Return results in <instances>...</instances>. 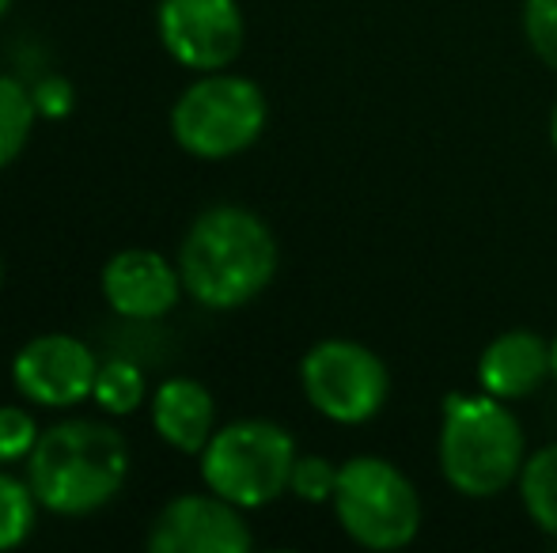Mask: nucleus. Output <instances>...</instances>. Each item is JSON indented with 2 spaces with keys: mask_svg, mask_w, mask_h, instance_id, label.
<instances>
[{
  "mask_svg": "<svg viewBox=\"0 0 557 553\" xmlns=\"http://www.w3.org/2000/svg\"><path fill=\"white\" fill-rule=\"evenodd\" d=\"M523 30L539 61L557 68V0H523Z\"/></svg>",
  "mask_w": 557,
  "mask_h": 553,
  "instance_id": "obj_19",
  "label": "nucleus"
},
{
  "mask_svg": "<svg viewBox=\"0 0 557 553\" xmlns=\"http://www.w3.org/2000/svg\"><path fill=\"white\" fill-rule=\"evenodd\" d=\"M99 376V364L84 341L73 334H42V338L27 341L15 353L12 379L15 391L23 399L38 402V406L65 410L76 406L91 394Z\"/></svg>",
  "mask_w": 557,
  "mask_h": 553,
  "instance_id": "obj_9",
  "label": "nucleus"
},
{
  "mask_svg": "<svg viewBox=\"0 0 557 553\" xmlns=\"http://www.w3.org/2000/svg\"><path fill=\"white\" fill-rule=\"evenodd\" d=\"M550 140H554V152H557V103H554V111H550Z\"/></svg>",
  "mask_w": 557,
  "mask_h": 553,
  "instance_id": "obj_22",
  "label": "nucleus"
},
{
  "mask_svg": "<svg viewBox=\"0 0 557 553\" xmlns=\"http://www.w3.org/2000/svg\"><path fill=\"white\" fill-rule=\"evenodd\" d=\"M152 553H247L250 531L239 504L224 497H178L156 516L148 535Z\"/></svg>",
  "mask_w": 557,
  "mask_h": 553,
  "instance_id": "obj_10",
  "label": "nucleus"
},
{
  "mask_svg": "<svg viewBox=\"0 0 557 553\" xmlns=\"http://www.w3.org/2000/svg\"><path fill=\"white\" fill-rule=\"evenodd\" d=\"M152 425L163 443L198 455L213 440V394L198 379H168L152 399Z\"/></svg>",
  "mask_w": 557,
  "mask_h": 553,
  "instance_id": "obj_13",
  "label": "nucleus"
},
{
  "mask_svg": "<svg viewBox=\"0 0 557 553\" xmlns=\"http://www.w3.org/2000/svg\"><path fill=\"white\" fill-rule=\"evenodd\" d=\"M35 106L42 114H65L69 106H73V91H69V84L61 80V76H53V80H42L35 91Z\"/></svg>",
  "mask_w": 557,
  "mask_h": 553,
  "instance_id": "obj_21",
  "label": "nucleus"
},
{
  "mask_svg": "<svg viewBox=\"0 0 557 553\" xmlns=\"http://www.w3.org/2000/svg\"><path fill=\"white\" fill-rule=\"evenodd\" d=\"M550 376L557 379V338L550 341Z\"/></svg>",
  "mask_w": 557,
  "mask_h": 553,
  "instance_id": "obj_23",
  "label": "nucleus"
},
{
  "mask_svg": "<svg viewBox=\"0 0 557 553\" xmlns=\"http://www.w3.org/2000/svg\"><path fill=\"white\" fill-rule=\"evenodd\" d=\"M129 474L122 432L99 420H61L27 455V481L38 504L58 516H84L114 501Z\"/></svg>",
  "mask_w": 557,
  "mask_h": 553,
  "instance_id": "obj_2",
  "label": "nucleus"
},
{
  "mask_svg": "<svg viewBox=\"0 0 557 553\" xmlns=\"http://www.w3.org/2000/svg\"><path fill=\"white\" fill-rule=\"evenodd\" d=\"M8 4H12V0H0V15H4V12H8Z\"/></svg>",
  "mask_w": 557,
  "mask_h": 553,
  "instance_id": "obj_24",
  "label": "nucleus"
},
{
  "mask_svg": "<svg viewBox=\"0 0 557 553\" xmlns=\"http://www.w3.org/2000/svg\"><path fill=\"white\" fill-rule=\"evenodd\" d=\"M337 470H342V466H334L331 458H323V455H296L288 489H293L300 501H311V504L334 501Z\"/></svg>",
  "mask_w": 557,
  "mask_h": 553,
  "instance_id": "obj_18",
  "label": "nucleus"
},
{
  "mask_svg": "<svg viewBox=\"0 0 557 553\" xmlns=\"http://www.w3.org/2000/svg\"><path fill=\"white\" fill-rule=\"evenodd\" d=\"M300 384L308 402L337 425H360L387 402V364L368 345L349 338L319 341L300 364Z\"/></svg>",
  "mask_w": 557,
  "mask_h": 553,
  "instance_id": "obj_7",
  "label": "nucleus"
},
{
  "mask_svg": "<svg viewBox=\"0 0 557 553\" xmlns=\"http://www.w3.org/2000/svg\"><path fill=\"white\" fill-rule=\"evenodd\" d=\"M160 42L178 65L216 73L243 50V12L235 0H160Z\"/></svg>",
  "mask_w": 557,
  "mask_h": 553,
  "instance_id": "obj_8",
  "label": "nucleus"
},
{
  "mask_svg": "<svg viewBox=\"0 0 557 553\" xmlns=\"http://www.w3.org/2000/svg\"><path fill=\"white\" fill-rule=\"evenodd\" d=\"M91 394H96V402L107 414H114V417L133 414V410L145 402V376H140V368L129 361H107V364H99Z\"/></svg>",
  "mask_w": 557,
  "mask_h": 553,
  "instance_id": "obj_16",
  "label": "nucleus"
},
{
  "mask_svg": "<svg viewBox=\"0 0 557 553\" xmlns=\"http://www.w3.org/2000/svg\"><path fill=\"white\" fill-rule=\"evenodd\" d=\"M0 280H4V266H0Z\"/></svg>",
  "mask_w": 557,
  "mask_h": 553,
  "instance_id": "obj_25",
  "label": "nucleus"
},
{
  "mask_svg": "<svg viewBox=\"0 0 557 553\" xmlns=\"http://www.w3.org/2000/svg\"><path fill=\"white\" fill-rule=\"evenodd\" d=\"M550 376V341L535 330H508L482 349L478 361V384L482 391L512 402L535 391Z\"/></svg>",
  "mask_w": 557,
  "mask_h": 553,
  "instance_id": "obj_12",
  "label": "nucleus"
},
{
  "mask_svg": "<svg viewBox=\"0 0 557 553\" xmlns=\"http://www.w3.org/2000/svg\"><path fill=\"white\" fill-rule=\"evenodd\" d=\"M183 274L160 251H122L103 269L107 303L125 318H160L178 303Z\"/></svg>",
  "mask_w": 557,
  "mask_h": 553,
  "instance_id": "obj_11",
  "label": "nucleus"
},
{
  "mask_svg": "<svg viewBox=\"0 0 557 553\" xmlns=\"http://www.w3.org/2000/svg\"><path fill=\"white\" fill-rule=\"evenodd\" d=\"M265 129V96L255 80L206 73L178 96L171 134L198 160H227L250 148Z\"/></svg>",
  "mask_w": 557,
  "mask_h": 553,
  "instance_id": "obj_6",
  "label": "nucleus"
},
{
  "mask_svg": "<svg viewBox=\"0 0 557 553\" xmlns=\"http://www.w3.org/2000/svg\"><path fill=\"white\" fill-rule=\"evenodd\" d=\"M523 428L497 394H447L441 425V470L462 497L505 493L523 470Z\"/></svg>",
  "mask_w": 557,
  "mask_h": 553,
  "instance_id": "obj_3",
  "label": "nucleus"
},
{
  "mask_svg": "<svg viewBox=\"0 0 557 553\" xmlns=\"http://www.w3.org/2000/svg\"><path fill=\"white\" fill-rule=\"evenodd\" d=\"M35 96L12 76H0V167H8L23 152L30 126H35Z\"/></svg>",
  "mask_w": 557,
  "mask_h": 553,
  "instance_id": "obj_15",
  "label": "nucleus"
},
{
  "mask_svg": "<svg viewBox=\"0 0 557 553\" xmlns=\"http://www.w3.org/2000/svg\"><path fill=\"white\" fill-rule=\"evenodd\" d=\"M38 443L35 417L23 414L20 406H0V463L30 455Z\"/></svg>",
  "mask_w": 557,
  "mask_h": 553,
  "instance_id": "obj_20",
  "label": "nucleus"
},
{
  "mask_svg": "<svg viewBox=\"0 0 557 553\" xmlns=\"http://www.w3.org/2000/svg\"><path fill=\"white\" fill-rule=\"evenodd\" d=\"M183 288L213 311L250 303L277 274L273 231L250 209L216 205L194 221L178 251Z\"/></svg>",
  "mask_w": 557,
  "mask_h": 553,
  "instance_id": "obj_1",
  "label": "nucleus"
},
{
  "mask_svg": "<svg viewBox=\"0 0 557 553\" xmlns=\"http://www.w3.org/2000/svg\"><path fill=\"white\" fill-rule=\"evenodd\" d=\"M296 443L273 420H235L213 432L201 451V478L209 493L239 504L262 508L277 501L293 481Z\"/></svg>",
  "mask_w": 557,
  "mask_h": 553,
  "instance_id": "obj_5",
  "label": "nucleus"
},
{
  "mask_svg": "<svg viewBox=\"0 0 557 553\" xmlns=\"http://www.w3.org/2000/svg\"><path fill=\"white\" fill-rule=\"evenodd\" d=\"M520 497L539 531L557 539V443L535 451L520 470Z\"/></svg>",
  "mask_w": 557,
  "mask_h": 553,
  "instance_id": "obj_14",
  "label": "nucleus"
},
{
  "mask_svg": "<svg viewBox=\"0 0 557 553\" xmlns=\"http://www.w3.org/2000/svg\"><path fill=\"white\" fill-rule=\"evenodd\" d=\"M334 512L342 531L364 550H403L421 527V497L395 463L357 455L337 470Z\"/></svg>",
  "mask_w": 557,
  "mask_h": 553,
  "instance_id": "obj_4",
  "label": "nucleus"
},
{
  "mask_svg": "<svg viewBox=\"0 0 557 553\" xmlns=\"http://www.w3.org/2000/svg\"><path fill=\"white\" fill-rule=\"evenodd\" d=\"M35 504L38 497L30 481L23 486L12 474H0V550H12L27 539L35 527Z\"/></svg>",
  "mask_w": 557,
  "mask_h": 553,
  "instance_id": "obj_17",
  "label": "nucleus"
}]
</instances>
